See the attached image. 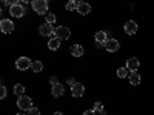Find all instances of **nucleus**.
Listing matches in <instances>:
<instances>
[{"label": "nucleus", "mask_w": 154, "mask_h": 115, "mask_svg": "<svg viewBox=\"0 0 154 115\" xmlns=\"http://www.w3.org/2000/svg\"><path fill=\"white\" fill-rule=\"evenodd\" d=\"M2 2H3V3H6V0H2Z\"/></svg>", "instance_id": "nucleus-33"}, {"label": "nucleus", "mask_w": 154, "mask_h": 115, "mask_svg": "<svg viewBox=\"0 0 154 115\" xmlns=\"http://www.w3.org/2000/svg\"><path fill=\"white\" fill-rule=\"evenodd\" d=\"M75 11L79 12V14H82V16H86V14H89V12H91V5L82 2L80 5H77V9H75Z\"/></svg>", "instance_id": "nucleus-12"}, {"label": "nucleus", "mask_w": 154, "mask_h": 115, "mask_svg": "<svg viewBox=\"0 0 154 115\" xmlns=\"http://www.w3.org/2000/svg\"><path fill=\"white\" fill-rule=\"evenodd\" d=\"M31 65H32V61H31L28 57H20V58H17V61H16V68H17L19 71H26L28 68H31Z\"/></svg>", "instance_id": "nucleus-5"}, {"label": "nucleus", "mask_w": 154, "mask_h": 115, "mask_svg": "<svg viewBox=\"0 0 154 115\" xmlns=\"http://www.w3.org/2000/svg\"><path fill=\"white\" fill-rule=\"evenodd\" d=\"M9 12L12 17H23L25 16V6L22 3L12 5V6H9Z\"/></svg>", "instance_id": "nucleus-7"}, {"label": "nucleus", "mask_w": 154, "mask_h": 115, "mask_svg": "<svg viewBox=\"0 0 154 115\" xmlns=\"http://www.w3.org/2000/svg\"><path fill=\"white\" fill-rule=\"evenodd\" d=\"M71 54H72L74 57H82V55H83V46H80V45H72V46H71Z\"/></svg>", "instance_id": "nucleus-16"}, {"label": "nucleus", "mask_w": 154, "mask_h": 115, "mask_svg": "<svg viewBox=\"0 0 154 115\" xmlns=\"http://www.w3.org/2000/svg\"><path fill=\"white\" fill-rule=\"evenodd\" d=\"M5 97H6V87H5V86L2 84V86H0V98L3 100Z\"/></svg>", "instance_id": "nucleus-25"}, {"label": "nucleus", "mask_w": 154, "mask_h": 115, "mask_svg": "<svg viewBox=\"0 0 154 115\" xmlns=\"http://www.w3.org/2000/svg\"><path fill=\"white\" fill-rule=\"evenodd\" d=\"M83 115H96V111H94V109H93V111H85Z\"/></svg>", "instance_id": "nucleus-28"}, {"label": "nucleus", "mask_w": 154, "mask_h": 115, "mask_svg": "<svg viewBox=\"0 0 154 115\" xmlns=\"http://www.w3.org/2000/svg\"><path fill=\"white\" fill-rule=\"evenodd\" d=\"M38 32H40V35H43V37H53L56 34V29L53 28L51 23H43V25L38 26Z\"/></svg>", "instance_id": "nucleus-3"}, {"label": "nucleus", "mask_w": 154, "mask_h": 115, "mask_svg": "<svg viewBox=\"0 0 154 115\" xmlns=\"http://www.w3.org/2000/svg\"><path fill=\"white\" fill-rule=\"evenodd\" d=\"M139 65H140V63H139V60L136 57H131V58L126 60V68L130 69V72L131 71H137L139 69Z\"/></svg>", "instance_id": "nucleus-14"}, {"label": "nucleus", "mask_w": 154, "mask_h": 115, "mask_svg": "<svg viewBox=\"0 0 154 115\" xmlns=\"http://www.w3.org/2000/svg\"><path fill=\"white\" fill-rule=\"evenodd\" d=\"M54 115H63L62 112H54Z\"/></svg>", "instance_id": "nucleus-32"}, {"label": "nucleus", "mask_w": 154, "mask_h": 115, "mask_svg": "<svg viewBox=\"0 0 154 115\" xmlns=\"http://www.w3.org/2000/svg\"><path fill=\"white\" fill-rule=\"evenodd\" d=\"M106 40H108V32H105V31H99V32H96V42H97V48H100V46H105Z\"/></svg>", "instance_id": "nucleus-10"}, {"label": "nucleus", "mask_w": 154, "mask_h": 115, "mask_svg": "<svg viewBox=\"0 0 154 115\" xmlns=\"http://www.w3.org/2000/svg\"><path fill=\"white\" fill-rule=\"evenodd\" d=\"M17 115H25V114H17Z\"/></svg>", "instance_id": "nucleus-34"}, {"label": "nucleus", "mask_w": 154, "mask_h": 115, "mask_svg": "<svg viewBox=\"0 0 154 115\" xmlns=\"http://www.w3.org/2000/svg\"><path fill=\"white\" fill-rule=\"evenodd\" d=\"M94 111H96V112H102V114H103V105H102L100 101H96V105H94Z\"/></svg>", "instance_id": "nucleus-22"}, {"label": "nucleus", "mask_w": 154, "mask_h": 115, "mask_svg": "<svg viewBox=\"0 0 154 115\" xmlns=\"http://www.w3.org/2000/svg\"><path fill=\"white\" fill-rule=\"evenodd\" d=\"M68 11H74V9H77V3L74 2V0H69V2L66 3V6H65Z\"/></svg>", "instance_id": "nucleus-21"}, {"label": "nucleus", "mask_w": 154, "mask_h": 115, "mask_svg": "<svg viewBox=\"0 0 154 115\" xmlns=\"http://www.w3.org/2000/svg\"><path fill=\"white\" fill-rule=\"evenodd\" d=\"M66 83H68V84H69V86H72V84H74V83H75V81H74V78H72V77H69V78H68V80H66Z\"/></svg>", "instance_id": "nucleus-29"}, {"label": "nucleus", "mask_w": 154, "mask_h": 115, "mask_svg": "<svg viewBox=\"0 0 154 115\" xmlns=\"http://www.w3.org/2000/svg\"><path fill=\"white\" fill-rule=\"evenodd\" d=\"M105 48L108 49V52H116V51H119L120 43L116 40V38H108L106 43H105Z\"/></svg>", "instance_id": "nucleus-9"}, {"label": "nucleus", "mask_w": 154, "mask_h": 115, "mask_svg": "<svg viewBox=\"0 0 154 115\" xmlns=\"http://www.w3.org/2000/svg\"><path fill=\"white\" fill-rule=\"evenodd\" d=\"M32 9L37 12L38 16H43L46 14V11H48V2L46 0H32Z\"/></svg>", "instance_id": "nucleus-1"}, {"label": "nucleus", "mask_w": 154, "mask_h": 115, "mask_svg": "<svg viewBox=\"0 0 154 115\" xmlns=\"http://www.w3.org/2000/svg\"><path fill=\"white\" fill-rule=\"evenodd\" d=\"M54 22H56V16H54V14H46V23L53 25Z\"/></svg>", "instance_id": "nucleus-23"}, {"label": "nucleus", "mask_w": 154, "mask_h": 115, "mask_svg": "<svg viewBox=\"0 0 154 115\" xmlns=\"http://www.w3.org/2000/svg\"><path fill=\"white\" fill-rule=\"evenodd\" d=\"M59 46H60V38H59V37H53V38H49V42H48V48H49L51 51L59 49Z\"/></svg>", "instance_id": "nucleus-15"}, {"label": "nucleus", "mask_w": 154, "mask_h": 115, "mask_svg": "<svg viewBox=\"0 0 154 115\" xmlns=\"http://www.w3.org/2000/svg\"><path fill=\"white\" fill-rule=\"evenodd\" d=\"M17 3H22V0H6V5H9V6L17 5Z\"/></svg>", "instance_id": "nucleus-26"}, {"label": "nucleus", "mask_w": 154, "mask_h": 115, "mask_svg": "<svg viewBox=\"0 0 154 115\" xmlns=\"http://www.w3.org/2000/svg\"><path fill=\"white\" fill-rule=\"evenodd\" d=\"M0 29H2L3 34H11L14 31V22L9 20V19H3L0 22Z\"/></svg>", "instance_id": "nucleus-4"}, {"label": "nucleus", "mask_w": 154, "mask_h": 115, "mask_svg": "<svg viewBox=\"0 0 154 115\" xmlns=\"http://www.w3.org/2000/svg\"><path fill=\"white\" fill-rule=\"evenodd\" d=\"M51 94H53L54 97H62L63 94H65V87H63V84H60V83L53 84V89H51Z\"/></svg>", "instance_id": "nucleus-13"}, {"label": "nucleus", "mask_w": 154, "mask_h": 115, "mask_svg": "<svg viewBox=\"0 0 154 115\" xmlns=\"http://www.w3.org/2000/svg\"><path fill=\"white\" fill-rule=\"evenodd\" d=\"M17 108H20L22 111H26V112H28V111L32 108V101H31V98L26 97V95L19 97V100H17Z\"/></svg>", "instance_id": "nucleus-2"}, {"label": "nucleus", "mask_w": 154, "mask_h": 115, "mask_svg": "<svg viewBox=\"0 0 154 115\" xmlns=\"http://www.w3.org/2000/svg\"><path fill=\"white\" fill-rule=\"evenodd\" d=\"M137 23L136 22H133V20H130V22H126L125 23V26H123V29H125V32L128 34V35H133V34H136L137 32Z\"/></svg>", "instance_id": "nucleus-11"}, {"label": "nucleus", "mask_w": 154, "mask_h": 115, "mask_svg": "<svg viewBox=\"0 0 154 115\" xmlns=\"http://www.w3.org/2000/svg\"><path fill=\"white\" fill-rule=\"evenodd\" d=\"M103 115H105V114H103Z\"/></svg>", "instance_id": "nucleus-35"}, {"label": "nucleus", "mask_w": 154, "mask_h": 115, "mask_svg": "<svg viewBox=\"0 0 154 115\" xmlns=\"http://www.w3.org/2000/svg\"><path fill=\"white\" fill-rule=\"evenodd\" d=\"M31 69H32L34 72H42V69H43V63H42V61H32Z\"/></svg>", "instance_id": "nucleus-18"}, {"label": "nucleus", "mask_w": 154, "mask_h": 115, "mask_svg": "<svg viewBox=\"0 0 154 115\" xmlns=\"http://www.w3.org/2000/svg\"><path fill=\"white\" fill-rule=\"evenodd\" d=\"M83 92H85V86L82 84V83H74L72 86H71V94H72V97H82L83 95Z\"/></svg>", "instance_id": "nucleus-8"}, {"label": "nucleus", "mask_w": 154, "mask_h": 115, "mask_svg": "<svg viewBox=\"0 0 154 115\" xmlns=\"http://www.w3.org/2000/svg\"><path fill=\"white\" fill-rule=\"evenodd\" d=\"M74 2H75V3H77V5H80V3H82V2H83V0H74Z\"/></svg>", "instance_id": "nucleus-31"}, {"label": "nucleus", "mask_w": 154, "mask_h": 115, "mask_svg": "<svg viewBox=\"0 0 154 115\" xmlns=\"http://www.w3.org/2000/svg\"><path fill=\"white\" fill-rule=\"evenodd\" d=\"M14 94L19 95V97H22V95L25 94V86H23V84H16V86H14Z\"/></svg>", "instance_id": "nucleus-20"}, {"label": "nucleus", "mask_w": 154, "mask_h": 115, "mask_svg": "<svg viewBox=\"0 0 154 115\" xmlns=\"http://www.w3.org/2000/svg\"><path fill=\"white\" fill-rule=\"evenodd\" d=\"M56 37H59L60 40H68L71 37V29L68 26H59L56 28Z\"/></svg>", "instance_id": "nucleus-6"}, {"label": "nucleus", "mask_w": 154, "mask_h": 115, "mask_svg": "<svg viewBox=\"0 0 154 115\" xmlns=\"http://www.w3.org/2000/svg\"><path fill=\"white\" fill-rule=\"evenodd\" d=\"M49 83H51V84H57V83H59L57 77H51V78H49Z\"/></svg>", "instance_id": "nucleus-27"}, {"label": "nucleus", "mask_w": 154, "mask_h": 115, "mask_svg": "<svg viewBox=\"0 0 154 115\" xmlns=\"http://www.w3.org/2000/svg\"><path fill=\"white\" fill-rule=\"evenodd\" d=\"M128 74H130V69H128L126 66H125V68H119V69H117V77H119V78H125V77H126Z\"/></svg>", "instance_id": "nucleus-19"}, {"label": "nucleus", "mask_w": 154, "mask_h": 115, "mask_svg": "<svg viewBox=\"0 0 154 115\" xmlns=\"http://www.w3.org/2000/svg\"><path fill=\"white\" fill-rule=\"evenodd\" d=\"M23 3H32V0H22Z\"/></svg>", "instance_id": "nucleus-30"}, {"label": "nucleus", "mask_w": 154, "mask_h": 115, "mask_svg": "<svg viewBox=\"0 0 154 115\" xmlns=\"http://www.w3.org/2000/svg\"><path fill=\"white\" fill-rule=\"evenodd\" d=\"M130 83H131L133 86H137V84L140 83V75H139L136 71H131V72H130Z\"/></svg>", "instance_id": "nucleus-17"}, {"label": "nucleus", "mask_w": 154, "mask_h": 115, "mask_svg": "<svg viewBox=\"0 0 154 115\" xmlns=\"http://www.w3.org/2000/svg\"><path fill=\"white\" fill-rule=\"evenodd\" d=\"M28 115H40V111H38L37 108H31L28 111Z\"/></svg>", "instance_id": "nucleus-24"}]
</instances>
